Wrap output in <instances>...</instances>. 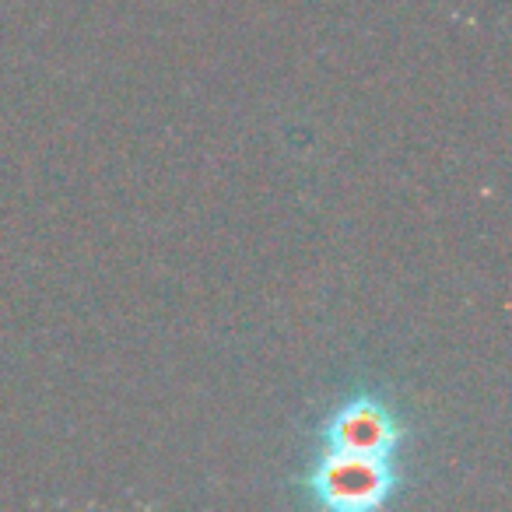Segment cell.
<instances>
[{
	"label": "cell",
	"mask_w": 512,
	"mask_h": 512,
	"mask_svg": "<svg viewBox=\"0 0 512 512\" xmlns=\"http://www.w3.org/2000/svg\"><path fill=\"white\" fill-rule=\"evenodd\" d=\"M407 421L393 397L376 386H358L334 400L316 425L313 453L320 456H358V460L400 463L407 453Z\"/></svg>",
	"instance_id": "1"
},
{
	"label": "cell",
	"mask_w": 512,
	"mask_h": 512,
	"mask_svg": "<svg viewBox=\"0 0 512 512\" xmlns=\"http://www.w3.org/2000/svg\"><path fill=\"white\" fill-rule=\"evenodd\" d=\"M404 481L400 463L358 460V456H306V470L299 477V488L306 498L323 509L337 512H372L383 509L397 498Z\"/></svg>",
	"instance_id": "2"
}]
</instances>
